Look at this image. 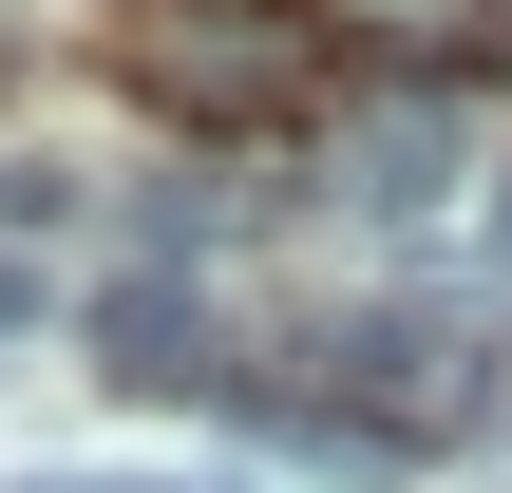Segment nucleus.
<instances>
[{
    "label": "nucleus",
    "mask_w": 512,
    "mask_h": 493,
    "mask_svg": "<svg viewBox=\"0 0 512 493\" xmlns=\"http://www.w3.org/2000/svg\"><path fill=\"white\" fill-rule=\"evenodd\" d=\"M133 95L190 133H285L323 95V19L304 0H133Z\"/></svg>",
    "instance_id": "f257e3e1"
},
{
    "label": "nucleus",
    "mask_w": 512,
    "mask_h": 493,
    "mask_svg": "<svg viewBox=\"0 0 512 493\" xmlns=\"http://www.w3.org/2000/svg\"><path fill=\"white\" fill-rule=\"evenodd\" d=\"M95 380H114V399H228L247 342H228V304H209L190 266H133V285L95 304Z\"/></svg>",
    "instance_id": "f03ea898"
},
{
    "label": "nucleus",
    "mask_w": 512,
    "mask_h": 493,
    "mask_svg": "<svg viewBox=\"0 0 512 493\" xmlns=\"http://www.w3.org/2000/svg\"><path fill=\"white\" fill-rule=\"evenodd\" d=\"M342 209H380V228L456 209V95H380V114L342 133Z\"/></svg>",
    "instance_id": "7ed1b4c3"
},
{
    "label": "nucleus",
    "mask_w": 512,
    "mask_h": 493,
    "mask_svg": "<svg viewBox=\"0 0 512 493\" xmlns=\"http://www.w3.org/2000/svg\"><path fill=\"white\" fill-rule=\"evenodd\" d=\"M38 323H57V285H38V247L0 228V342H38Z\"/></svg>",
    "instance_id": "20e7f679"
},
{
    "label": "nucleus",
    "mask_w": 512,
    "mask_h": 493,
    "mask_svg": "<svg viewBox=\"0 0 512 493\" xmlns=\"http://www.w3.org/2000/svg\"><path fill=\"white\" fill-rule=\"evenodd\" d=\"M475 247H494V285H512V171H494V209H475Z\"/></svg>",
    "instance_id": "39448f33"
}]
</instances>
